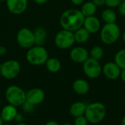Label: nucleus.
I'll return each mask as SVG.
<instances>
[{
  "label": "nucleus",
  "mask_w": 125,
  "mask_h": 125,
  "mask_svg": "<svg viewBox=\"0 0 125 125\" xmlns=\"http://www.w3.org/2000/svg\"><path fill=\"white\" fill-rule=\"evenodd\" d=\"M85 17L80 10L69 9L65 10L60 17V24L63 29L75 32L83 27Z\"/></svg>",
  "instance_id": "1"
},
{
  "label": "nucleus",
  "mask_w": 125,
  "mask_h": 125,
  "mask_svg": "<svg viewBox=\"0 0 125 125\" xmlns=\"http://www.w3.org/2000/svg\"><path fill=\"white\" fill-rule=\"evenodd\" d=\"M107 110L105 105L99 102H92L86 105L84 116L89 123L97 125L102 122L106 116Z\"/></svg>",
  "instance_id": "2"
},
{
  "label": "nucleus",
  "mask_w": 125,
  "mask_h": 125,
  "mask_svg": "<svg viewBox=\"0 0 125 125\" xmlns=\"http://www.w3.org/2000/svg\"><path fill=\"white\" fill-rule=\"evenodd\" d=\"M48 58V53L43 46L34 45L28 49L26 59L27 62L33 66H41L45 63Z\"/></svg>",
  "instance_id": "3"
},
{
  "label": "nucleus",
  "mask_w": 125,
  "mask_h": 125,
  "mask_svg": "<svg viewBox=\"0 0 125 125\" xmlns=\"http://www.w3.org/2000/svg\"><path fill=\"white\" fill-rule=\"evenodd\" d=\"M100 31V39L106 45L115 43L120 37V28L116 23L105 24Z\"/></svg>",
  "instance_id": "4"
},
{
  "label": "nucleus",
  "mask_w": 125,
  "mask_h": 125,
  "mask_svg": "<svg viewBox=\"0 0 125 125\" xmlns=\"http://www.w3.org/2000/svg\"><path fill=\"white\" fill-rule=\"evenodd\" d=\"M5 99L8 104L15 107H21L26 102V92L19 86L10 85L5 91Z\"/></svg>",
  "instance_id": "5"
},
{
  "label": "nucleus",
  "mask_w": 125,
  "mask_h": 125,
  "mask_svg": "<svg viewBox=\"0 0 125 125\" xmlns=\"http://www.w3.org/2000/svg\"><path fill=\"white\" fill-rule=\"evenodd\" d=\"M21 65L15 60H8L0 64L1 77L7 80L16 78L21 72Z\"/></svg>",
  "instance_id": "6"
},
{
  "label": "nucleus",
  "mask_w": 125,
  "mask_h": 125,
  "mask_svg": "<svg viewBox=\"0 0 125 125\" xmlns=\"http://www.w3.org/2000/svg\"><path fill=\"white\" fill-rule=\"evenodd\" d=\"M54 43L55 45L61 49L70 48L75 43L74 32L66 29L59 31L55 36Z\"/></svg>",
  "instance_id": "7"
},
{
  "label": "nucleus",
  "mask_w": 125,
  "mask_h": 125,
  "mask_svg": "<svg viewBox=\"0 0 125 125\" xmlns=\"http://www.w3.org/2000/svg\"><path fill=\"white\" fill-rule=\"evenodd\" d=\"M83 71L87 77L90 79H97L101 75L103 67L99 60L89 57L83 63Z\"/></svg>",
  "instance_id": "8"
},
{
  "label": "nucleus",
  "mask_w": 125,
  "mask_h": 125,
  "mask_svg": "<svg viewBox=\"0 0 125 125\" xmlns=\"http://www.w3.org/2000/svg\"><path fill=\"white\" fill-rule=\"evenodd\" d=\"M16 41L21 47L27 49L35 45L34 32L27 27H23L18 30L16 35Z\"/></svg>",
  "instance_id": "9"
},
{
  "label": "nucleus",
  "mask_w": 125,
  "mask_h": 125,
  "mask_svg": "<svg viewBox=\"0 0 125 125\" xmlns=\"http://www.w3.org/2000/svg\"><path fill=\"white\" fill-rule=\"evenodd\" d=\"M45 97L44 91L39 88H34L26 93V101L36 106L41 104Z\"/></svg>",
  "instance_id": "10"
},
{
  "label": "nucleus",
  "mask_w": 125,
  "mask_h": 125,
  "mask_svg": "<svg viewBox=\"0 0 125 125\" xmlns=\"http://www.w3.org/2000/svg\"><path fill=\"white\" fill-rule=\"evenodd\" d=\"M6 5L12 14L21 15L27 8L28 0H6Z\"/></svg>",
  "instance_id": "11"
},
{
  "label": "nucleus",
  "mask_w": 125,
  "mask_h": 125,
  "mask_svg": "<svg viewBox=\"0 0 125 125\" xmlns=\"http://www.w3.org/2000/svg\"><path fill=\"white\" fill-rule=\"evenodd\" d=\"M121 70L115 62H108L103 66L102 72L106 78L114 80L119 78Z\"/></svg>",
  "instance_id": "12"
},
{
  "label": "nucleus",
  "mask_w": 125,
  "mask_h": 125,
  "mask_svg": "<svg viewBox=\"0 0 125 125\" xmlns=\"http://www.w3.org/2000/svg\"><path fill=\"white\" fill-rule=\"evenodd\" d=\"M70 57L75 63H83L89 57V52L86 49L82 46H76L71 49Z\"/></svg>",
  "instance_id": "13"
},
{
  "label": "nucleus",
  "mask_w": 125,
  "mask_h": 125,
  "mask_svg": "<svg viewBox=\"0 0 125 125\" xmlns=\"http://www.w3.org/2000/svg\"><path fill=\"white\" fill-rule=\"evenodd\" d=\"M83 27L90 33L94 34L99 32L101 29V23L98 18L94 15L85 17Z\"/></svg>",
  "instance_id": "14"
},
{
  "label": "nucleus",
  "mask_w": 125,
  "mask_h": 125,
  "mask_svg": "<svg viewBox=\"0 0 125 125\" xmlns=\"http://www.w3.org/2000/svg\"><path fill=\"white\" fill-rule=\"evenodd\" d=\"M17 108L12 105H6L3 107V108L1 111L0 116L5 123H9L14 120L15 116L18 113Z\"/></svg>",
  "instance_id": "15"
},
{
  "label": "nucleus",
  "mask_w": 125,
  "mask_h": 125,
  "mask_svg": "<svg viewBox=\"0 0 125 125\" xmlns=\"http://www.w3.org/2000/svg\"><path fill=\"white\" fill-rule=\"evenodd\" d=\"M73 91L79 95H85L90 90L89 83L83 79H77L73 83Z\"/></svg>",
  "instance_id": "16"
},
{
  "label": "nucleus",
  "mask_w": 125,
  "mask_h": 125,
  "mask_svg": "<svg viewBox=\"0 0 125 125\" xmlns=\"http://www.w3.org/2000/svg\"><path fill=\"white\" fill-rule=\"evenodd\" d=\"M86 105H87L83 102H74L70 108V114L74 118L83 116L86 111Z\"/></svg>",
  "instance_id": "17"
},
{
  "label": "nucleus",
  "mask_w": 125,
  "mask_h": 125,
  "mask_svg": "<svg viewBox=\"0 0 125 125\" xmlns=\"http://www.w3.org/2000/svg\"><path fill=\"white\" fill-rule=\"evenodd\" d=\"M34 41H35V45L38 46H43L45 43L46 38H47V31L46 29L42 27H37L34 31Z\"/></svg>",
  "instance_id": "18"
},
{
  "label": "nucleus",
  "mask_w": 125,
  "mask_h": 125,
  "mask_svg": "<svg viewBox=\"0 0 125 125\" xmlns=\"http://www.w3.org/2000/svg\"><path fill=\"white\" fill-rule=\"evenodd\" d=\"M45 65L47 70L53 74L59 72L62 68V63L60 60L56 57H48Z\"/></svg>",
  "instance_id": "19"
},
{
  "label": "nucleus",
  "mask_w": 125,
  "mask_h": 125,
  "mask_svg": "<svg viewBox=\"0 0 125 125\" xmlns=\"http://www.w3.org/2000/svg\"><path fill=\"white\" fill-rule=\"evenodd\" d=\"M74 32L75 41L78 43H84L87 42L90 38V33L83 27H81Z\"/></svg>",
  "instance_id": "20"
},
{
  "label": "nucleus",
  "mask_w": 125,
  "mask_h": 125,
  "mask_svg": "<svg viewBox=\"0 0 125 125\" xmlns=\"http://www.w3.org/2000/svg\"><path fill=\"white\" fill-rule=\"evenodd\" d=\"M97 7L92 1H86L82 4L81 8V11L84 17H89L92 15H94L97 12Z\"/></svg>",
  "instance_id": "21"
},
{
  "label": "nucleus",
  "mask_w": 125,
  "mask_h": 125,
  "mask_svg": "<svg viewBox=\"0 0 125 125\" xmlns=\"http://www.w3.org/2000/svg\"><path fill=\"white\" fill-rule=\"evenodd\" d=\"M101 18L105 21V24H111V23H116L117 15L112 8L108 7L107 9H105L102 12Z\"/></svg>",
  "instance_id": "22"
},
{
  "label": "nucleus",
  "mask_w": 125,
  "mask_h": 125,
  "mask_svg": "<svg viewBox=\"0 0 125 125\" xmlns=\"http://www.w3.org/2000/svg\"><path fill=\"white\" fill-rule=\"evenodd\" d=\"M114 62L121 69H125V49L119 50L114 57Z\"/></svg>",
  "instance_id": "23"
},
{
  "label": "nucleus",
  "mask_w": 125,
  "mask_h": 125,
  "mask_svg": "<svg viewBox=\"0 0 125 125\" xmlns=\"http://www.w3.org/2000/svg\"><path fill=\"white\" fill-rule=\"evenodd\" d=\"M104 55V51L100 46H94L92 48L89 52V57L94 59L100 60Z\"/></svg>",
  "instance_id": "24"
},
{
  "label": "nucleus",
  "mask_w": 125,
  "mask_h": 125,
  "mask_svg": "<svg viewBox=\"0 0 125 125\" xmlns=\"http://www.w3.org/2000/svg\"><path fill=\"white\" fill-rule=\"evenodd\" d=\"M21 107H22V109H23V112L27 113H32L35 109L34 105H33L32 104H31V103H29V102H28L26 101L21 105Z\"/></svg>",
  "instance_id": "25"
},
{
  "label": "nucleus",
  "mask_w": 125,
  "mask_h": 125,
  "mask_svg": "<svg viewBox=\"0 0 125 125\" xmlns=\"http://www.w3.org/2000/svg\"><path fill=\"white\" fill-rule=\"evenodd\" d=\"M88 124H89V122L87 119L86 118V116L83 115V116H78L75 118L73 125H88Z\"/></svg>",
  "instance_id": "26"
},
{
  "label": "nucleus",
  "mask_w": 125,
  "mask_h": 125,
  "mask_svg": "<svg viewBox=\"0 0 125 125\" xmlns=\"http://www.w3.org/2000/svg\"><path fill=\"white\" fill-rule=\"evenodd\" d=\"M122 0H105V5L109 8H115L118 7Z\"/></svg>",
  "instance_id": "27"
},
{
  "label": "nucleus",
  "mask_w": 125,
  "mask_h": 125,
  "mask_svg": "<svg viewBox=\"0 0 125 125\" xmlns=\"http://www.w3.org/2000/svg\"><path fill=\"white\" fill-rule=\"evenodd\" d=\"M118 10L121 15L125 16V1H122L121 2V4L118 7Z\"/></svg>",
  "instance_id": "28"
},
{
  "label": "nucleus",
  "mask_w": 125,
  "mask_h": 125,
  "mask_svg": "<svg viewBox=\"0 0 125 125\" xmlns=\"http://www.w3.org/2000/svg\"><path fill=\"white\" fill-rule=\"evenodd\" d=\"M23 119H24V117H23V114L21 113H18L14 119V121H15V122H17V123H19V122H23Z\"/></svg>",
  "instance_id": "29"
},
{
  "label": "nucleus",
  "mask_w": 125,
  "mask_h": 125,
  "mask_svg": "<svg viewBox=\"0 0 125 125\" xmlns=\"http://www.w3.org/2000/svg\"><path fill=\"white\" fill-rule=\"evenodd\" d=\"M97 7H103L105 4V0H92V1Z\"/></svg>",
  "instance_id": "30"
},
{
  "label": "nucleus",
  "mask_w": 125,
  "mask_h": 125,
  "mask_svg": "<svg viewBox=\"0 0 125 125\" xmlns=\"http://www.w3.org/2000/svg\"><path fill=\"white\" fill-rule=\"evenodd\" d=\"M70 1L75 5H81L85 2V0H70Z\"/></svg>",
  "instance_id": "31"
},
{
  "label": "nucleus",
  "mask_w": 125,
  "mask_h": 125,
  "mask_svg": "<svg viewBox=\"0 0 125 125\" xmlns=\"http://www.w3.org/2000/svg\"><path fill=\"white\" fill-rule=\"evenodd\" d=\"M7 48L4 46H0V56L4 55L7 53Z\"/></svg>",
  "instance_id": "32"
},
{
  "label": "nucleus",
  "mask_w": 125,
  "mask_h": 125,
  "mask_svg": "<svg viewBox=\"0 0 125 125\" xmlns=\"http://www.w3.org/2000/svg\"><path fill=\"white\" fill-rule=\"evenodd\" d=\"M121 80H122V82H124L125 83V69L121 70V73H120V77Z\"/></svg>",
  "instance_id": "33"
},
{
  "label": "nucleus",
  "mask_w": 125,
  "mask_h": 125,
  "mask_svg": "<svg viewBox=\"0 0 125 125\" xmlns=\"http://www.w3.org/2000/svg\"><path fill=\"white\" fill-rule=\"evenodd\" d=\"M33 1L38 4H42L46 3L48 0H33Z\"/></svg>",
  "instance_id": "34"
},
{
  "label": "nucleus",
  "mask_w": 125,
  "mask_h": 125,
  "mask_svg": "<svg viewBox=\"0 0 125 125\" xmlns=\"http://www.w3.org/2000/svg\"><path fill=\"white\" fill-rule=\"evenodd\" d=\"M45 125H59V124L56 121H49Z\"/></svg>",
  "instance_id": "35"
},
{
  "label": "nucleus",
  "mask_w": 125,
  "mask_h": 125,
  "mask_svg": "<svg viewBox=\"0 0 125 125\" xmlns=\"http://www.w3.org/2000/svg\"><path fill=\"white\" fill-rule=\"evenodd\" d=\"M122 125H125V116L122 118Z\"/></svg>",
  "instance_id": "36"
},
{
  "label": "nucleus",
  "mask_w": 125,
  "mask_h": 125,
  "mask_svg": "<svg viewBox=\"0 0 125 125\" xmlns=\"http://www.w3.org/2000/svg\"><path fill=\"white\" fill-rule=\"evenodd\" d=\"M122 40H123V41H124L125 44V32H123V34H122Z\"/></svg>",
  "instance_id": "37"
},
{
  "label": "nucleus",
  "mask_w": 125,
  "mask_h": 125,
  "mask_svg": "<svg viewBox=\"0 0 125 125\" xmlns=\"http://www.w3.org/2000/svg\"><path fill=\"white\" fill-rule=\"evenodd\" d=\"M15 125H26V123H24V122H19V123H17V124H16Z\"/></svg>",
  "instance_id": "38"
},
{
  "label": "nucleus",
  "mask_w": 125,
  "mask_h": 125,
  "mask_svg": "<svg viewBox=\"0 0 125 125\" xmlns=\"http://www.w3.org/2000/svg\"><path fill=\"white\" fill-rule=\"evenodd\" d=\"M4 121L2 120V119H1V116H0V125H4Z\"/></svg>",
  "instance_id": "39"
},
{
  "label": "nucleus",
  "mask_w": 125,
  "mask_h": 125,
  "mask_svg": "<svg viewBox=\"0 0 125 125\" xmlns=\"http://www.w3.org/2000/svg\"><path fill=\"white\" fill-rule=\"evenodd\" d=\"M62 125H73L72 124H70V123H68V122H67V123H64V124H63Z\"/></svg>",
  "instance_id": "40"
},
{
  "label": "nucleus",
  "mask_w": 125,
  "mask_h": 125,
  "mask_svg": "<svg viewBox=\"0 0 125 125\" xmlns=\"http://www.w3.org/2000/svg\"><path fill=\"white\" fill-rule=\"evenodd\" d=\"M10 125V124H8V123H5V124L4 123V125Z\"/></svg>",
  "instance_id": "41"
},
{
  "label": "nucleus",
  "mask_w": 125,
  "mask_h": 125,
  "mask_svg": "<svg viewBox=\"0 0 125 125\" xmlns=\"http://www.w3.org/2000/svg\"><path fill=\"white\" fill-rule=\"evenodd\" d=\"M2 1H6V0H0V2H2Z\"/></svg>",
  "instance_id": "42"
},
{
  "label": "nucleus",
  "mask_w": 125,
  "mask_h": 125,
  "mask_svg": "<svg viewBox=\"0 0 125 125\" xmlns=\"http://www.w3.org/2000/svg\"><path fill=\"white\" fill-rule=\"evenodd\" d=\"M1 77V71H0V77Z\"/></svg>",
  "instance_id": "43"
}]
</instances>
